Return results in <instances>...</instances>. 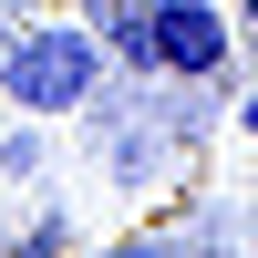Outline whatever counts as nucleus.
<instances>
[{
    "mask_svg": "<svg viewBox=\"0 0 258 258\" xmlns=\"http://www.w3.org/2000/svg\"><path fill=\"white\" fill-rule=\"evenodd\" d=\"M238 21H248V31H258V0H238Z\"/></svg>",
    "mask_w": 258,
    "mask_h": 258,
    "instance_id": "39448f33",
    "label": "nucleus"
},
{
    "mask_svg": "<svg viewBox=\"0 0 258 258\" xmlns=\"http://www.w3.org/2000/svg\"><path fill=\"white\" fill-rule=\"evenodd\" d=\"M103 41H114L135 73H176V83H207V73L227 62V21H217V0H135Z\"/></svg>",
    "mask_w": 258,
    "mask_h": 258,
    "instance_id": "f03ea898",
    "label": "nucleus"
},
{
    "mask_svg": "<svg viewBox=\"0 0 258 258\" xmlns=\"http://www.w3.org/2000/svg\"><path fill=\"white\" fill-rule=\"evenodd\" d=\"M238 124H248V135H258V83H248V103H238Z\"/></svg>",
    "mask_w": 258,
    "mask_h": 258,
    "instance_id": "20e7f679",
    "label": "nucleus"
},
{
    "mask_svg": "<svg viewBox=\"0 0 258 258\" xmlns=\"http://www.w3.org/2000/svg\"><path fill=\"white\" fill-rule=\"evenodd\" d=\"M124 11H135V0H83V21H93V31H114Z\"/></svg>",
    "mask_w": 258,
    "mask_h": 258,
    "instance_id": "7ed1b4c3",
    "label": "nucleus"
},
{
    "mask_svg": "<svg viewBox=\"0 0 258 258\" xmlns=\"http://www.w3.org/2000/svg\"><path fill=\"white\" fill-rule=\"evenodd\" d=\"M93 83H103V31L93 21H41V31H21L0 52V93L31 103V114H73V103H93Z\"/></svg>",
    "mask_w": 258,
    "mask_h": 258,
    "instance_id": "f257e3e1",
    "label": "nucleus"
}]
</instances>
